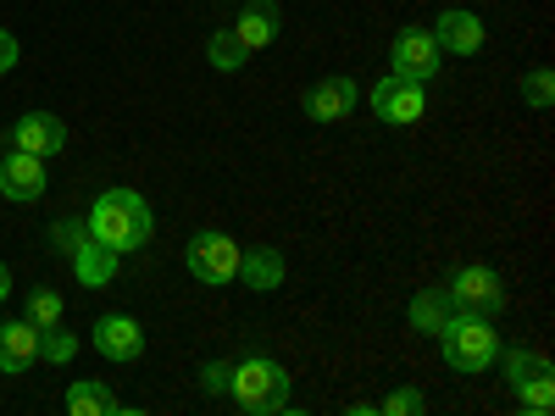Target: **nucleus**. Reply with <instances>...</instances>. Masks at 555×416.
<instances>
[{"label": "nucleus", "instance_id": "f257e3e1", "mask_svg": "<svg viewBox=\"0 0 555 416\" xmlns=\"http://www.w3.org/2000/svg\"><path fill=\"white\" fill-rule=\"evenodd\" d=\"M83 227H89V239H101L106 250L133 256V250H145V239L156 234V217H151V200H145V195L106 190V195H95Z\"/></svg>", "mask_w": 555, "mask_h": 416}, {"label": "nucleus", "instance_id": "f03ea898", "mask_svg": "<svg viewBox=\"0 0 555 416\" xmlns=\"http://www.w3.org/2000/svg\"><path fill=\"white\" fill-rule=\"evenodd\" d=\"M439 350H444V366L461 378H478L489 373V366L500 361V328H494V316L483 311H450V322L439 328Z\"/></svg>", "mask_w": 555, "mask_h": 416}, {"label": "nucleus", "instance_id": "7ed1b4c3", "mask_svg": "<svg viewBox=\"0 0 555 416\" xmlns=\"http://www.w3.org/2000/svg\"><path fill=\"white\" fill-rule=\"evenodd\" d=\"M228 394H234L245 411H256V416L284 411V405H289V373H284L272 355H250V361L234 366V384H228Z\"/></svg>", "mask_w": 555, "mask_h": 416}, {"label": "nucleus", "instance_id": "20e7f679", "mask_svg": "<svg viewBox=\"0 0 555 416\" xmlns=\"http://www.w3.org/2000/svg\"><path fill=\"white\" fill-rule=\"evenodd\" d=\"M240 239H228V234H217V227H206V234H195L190 239V250H183V266H190V277L195 284H234L240 277Z\"/></svg>", "mask_w": 555, "mask_h": 416}, {"label": "nucleus", "instance_id": "39448f33", "mask_svg": "<svg viewBox=\"0 0 555 416\" xmlns=\"http://www.w3.org/2000/svg\"><path fill=\"white\" fill-rule=\"evenodd\" d=\"M423 112H428V95H423V83H416V78L389 73V78L373 83V117H378V122H389V128H411Z\"/></svg>", "mask_w": 555, "mask_h": 416}, {"label": "nucleus", "instance_id": "423d86ee", "mask_svg": "<svg viewBox=\"0 0 555 416\" xmlns=\"http://www.w3.org/2000/svg\"><path fill=\"white\" fill-rule=\"evenodd\" d=\"M444 289H450V300L461 311H483V316H500L505 311V284H500L494 266H461Z\"/></svg>", "mask_w": 555, "mask_h": 416}, {"label": "nucleus", "instance_id": "0eeeda50", "mask_svg": "<svg viewBox=\"0 0 555 416\" xmlns=\"http://www.w3.org/2000/svg\"><path fill=\"white\" fill-rule=\"evenodd\" d=\"M439 56H444V51H439L434 28H400V39H395V56H389V73L428 83V78L439 73Z\"/></svg>", "mask_w": 555, "mask_h": 416}, {"label": "nucleus", "instance_id": "6e6552de", "mask_svg": "<svg viewBox=\"0 0 555 416\" xmlns=\"http://www.w3.org/2000/svg\"><path fill=\"white\" fill-rule=\"evenodd\" d=\"M7 145L12 151H28V156H56V151H67V122L56 117V112H28V117H17L12 122V133H7Z\"/></svg>", "mask_w": 555, "mask_h": 416}, {"label": "nucleus", "instance_id": "1a4fd4ad", "mask_svg": "<svg viewBox=\"0 0 555 416\" xmlns=\"http://www.w3.org/2000/svg\"><path fill=\"white\" fill-rule=\"evenodd\" d=\"M306 117L311 122H345L350 112H356V78H345V73H328V78H317L311 89H306Z\"/></svg>", "mask_w": 555, "mask_h": 416}, {"label": "nucleus", "instance_id": "9d476101", "mask_svg": "<svg viewBox=\"0 0 555 416\" xmlns=\"http://www.w3.org/2000/svg\"><path fill=\"white\" fill-rule=\"evenodd\" d=\"M39 195H44V161L28 151H7V161H0V200L34 206Z\"/></svg>", "mask_w": 555, "mask_h": 416}, {"label": "nucleus", "instance_id": "9b49d317", "mask_svg": "<svg viewBox=\"0 0 555 416\" xmlns=\"http://www.w3.org/2000/svg\"><path fill=\"white\" fill-rule=\"evenodd\" d=\"M234 34H240V44L250 56L267 51V44L284 34V6H278V0H245V12L234 17Z\"/></svg>", "mask_w": 555, "mask_h": 416}, {"label": "nucleus", "instance_id": "f8f14e48", "mask_svg": "<svg viewBox=\"0 0 555 416\" xmlns=\"http://www.w3.org/2000/svg\"><path fill=\"white\" fill-rule=\"evenodd\" d=\"M95 350H101L106 361H139V355H145V328H139L133 316L112 311V316L95 322Z\"/></svg>", "mask_w": 555, "mask_h": 416}, {"label": "nucleus", "instance_id": "ddd939ff", "mask_svg": "<svg viewBox=\"0 0 555 416\" xmlns=\"http://www.w3.org/2000/svg\"><path fill=\"white\" fill-rule=\"evenodd\" d=\"M434 39H439L444 56H478V51H483V23H478V12L450 6V12H439Z\"/></svg>", "mask_w": 555, "mask_h": 416}, {"label": "nucleus", "instance_id": "4468645a", "mask_svg": "<svg viewBox=\"0 0 555 416\" xmlns=\"http://www.w3.org/2000/svg\"><path fill=\"white\" fill-rule=\"evenodd\" d=\"M39 361V328L23 322H0V373H28Z\"/></svg>", "mask_w": 555, "mask_h": 416}, {"label": "nucleus", "instance_id": "2eb2a0df", "mask_svg": "<svg viewBox=\"0 0 555 416\" xmlns=\"http://www.w3.org/2000/svg\"><path fill=\"white\" fill-rule=\"evenodd\" d=\"M67 261L78 266V284H89V289H106L112 277H117V261H122V256H117V250H106L101 239H89V234H83V245H78Z\"/></svg>", "mask_w": 555, "mask_h": 416}, {"label": "nucleus", "instance_id": "dca6fc26", "mask_svg": "<svg viewBox=\"0 0 555 416\" xmlns=\"http://www.w3.org/2000/svg\"><path fill=\"white\" fill-rule=\"evenodd\" d=\"M450 311H455L450 289H423V295L411 300L405 322H411V334H423V339H439V328H444V322H450Z\"/></svg>", "mask_w": 555, "mask_h": 416}, {"label": "nucleus", "instance_id": "f3484780", "mask_svg": "<svg viewBox=\"0 0 555 416\" xmlns=\"http://www.w3.org/2000/svg\"><path fill=\"white\" fill-rule=\"evenodd\" d=\"M240 277H245V284L250 289H278V284H284V256H278L272 245H261V250H250V256H240Z\"/></svg>", "mask_w": 555, "mask_h": 416}, {"label": "nucleus", "instance_id": "a211bd4d", "mask_svg": "<svg viewBox=\"0 0 555 416\" xmlns=\"http://www.w3.org/2000/svg\"><path fill=\"white\" fill-rule=\"evenodd\" d=\"M67 411L73 416H117V394L101 384V378H78L67 389Z\"/></svg>", "mask_w": 555, "mask_h": 416}, {"label": "nucleus", "instance_id": "6ab92c4d", "mask_svg": "<svg viewBox=\"0 0 555 416\" xmlns=\"http://www.w3.org/2000/svg\"><path fill=\"white\" fill-rule=\"evenodd\" d=\"M206 62H211L217 73H240V67L250 62V51L240 44L234 28H211V39H206Z\"/></svg>", "mask_w": 555, "mask_h": 416}, {"label": "nucleus", "instance_id": "aec40b11", "mask_svg": "<svg viewBox=\"0 0 555 416\" xmlns=\"http://www.w3.org/2000/svg\"><path fill=\"white\" fill-rule=\"evenodd\" d=\"M23 316L34 322V328H51V322H62V316H67V300H62V289H34Z\"/></svg>", "mask_w": 555, "mask_h": 416}, {"label": "nucleus", "instance_id": "412c9836", "mask_svg": "<svg viewBox=\"0 0 555 416\" xmlns=\"http://www.w3.org/2000/svg\"><path fill=\"white\" fill-rule=\"evenodd\" d=\"M78 355V339L62 328V322H51V328H39V361H56V366H67Z\"/></svg>", "mask_w": 555, "mask_h": 416}, {"label": "nucleus", "instance_id": "4be33fe9", "mask_svg": "<svg viewBox=\"0 0 555 416\" xmlns=\"http://www.w3.org/2000/svg\"><path fill=\"white\" fill-rule=\"evenodd\" d=\"M539 373H550V361L539 355V350H512L505 355V384H528V378H539Z\"/></svg>", "mask_w": 555, "mask_h": 416}, {"label": "nucleus", "instance_id": "5701e85b", "mask_svg": "<svg viewBox=\"0 0 555 416\" xmlns=\"http://www.w3.org/2000/svg\"><path fill=\"white\" fill-rule=\"evenodd\" d=\"M428 411V394L423 389H389L378 400V416H423Z\"/></svg>", "mask_w": 555, "mask_h": 416}, {"label": "nucleus", "instance_id": "b1692460", "mask_svg": "<svg viewBox=\"0 0 555 416\" xmlns=\"http://www.w3.org/2000/svg\"><path fill=\"white\" fill-rule=\"evenodd\" d=\"M517 400H522V411H550L555 405V378L550 373H539V378H528V384H517Z\"/></svg>", "mask_w": 555, "mask_h": 416}, {"label": "nucleus", "instance_id": "393cba45", "mask_svg": "<svg viewBox=\"0 0 555 416\" xmlns=\"http://www.w3.org/2000/svg\"><path fill=\"white\" fill-rule=\"evenodd\" d=\"M522 95H528L533 112H550V101H555V73H550V67H533V73L522 78Z\"/></svg>", "mask_w": 555, "mask_h": 416}, {"label": "nucleus", "instance_id": "a878e982", "mask_svg": "<svg viewBox=\"0 0 555 416\" xmlns=\"http://www.w3.org/2000/svg\"><path fill=\"white\" fill-rule=\"evenodd\" d=\"M228 384H234V366H228V361H206L201 366V389L206 394H228Z\"/></svg>", "mask_w": 555, "mask_h": 416}, {"label": "nucleus", "instance_id": "bb28decb", "mask_svg": "<svg viewBox=\"0 0 555 416\" xmlns=\"http://www.w3.org/2000/svg\"><path fill=\"white\" fill-rule=\"evenodd\" d=\"M51 234H56V250H62V256H73V250L83 245V234H89V227H83V222H56Z\"/></svg>", "mask_w": 555, "mask_h": 416}, {"label": "nucleus", "instance_id": "cd10ccee", "mask_svg": "<svg viewBox=\"0 0 555 416\" xmlns=\"http://www.w3.org/2000/svg\"><path fill=\"white\" fill-rule=\"evenodd\" d=\"M12 67H17V39H12L7 28H0V78H7Z\"/></svg>", "mask_w": 555, "mask_h": 416}, {"label": "nucleus", "instance_id": "c85d7f7f", "mask_svg": "<svg viewBox=\"0 0 555 416\" xmlns=\"http://www.w3.org/2000/svg\"><path fill=\"white\" fill-rule=\"evenodd\" d=\"M7 295H12V266L0 261V306H7Z\"/></svg>", "mask_w": 555, "mask_h": 416}]
</instances>
